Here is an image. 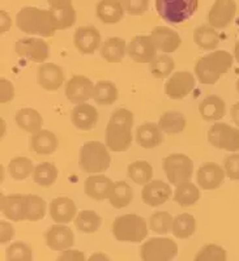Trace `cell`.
<instances>
[{
  "label": "cell",
  "instance_id": "cell-1",
  "mask_svg": "<svg viewBox=\"0 0 239 261\" xmlns=\"http://www.w3.org/2000/svg\"><path fill=\"white\" fill-rule=\"evenodd\" d=\"M132 127L133 114L128 109H116L110 116L105 135L109 150L115 153L128 150L132 144Z\"/></svg>",
  "mask_w": 239,
  "mask_h": 261
},
{
  "label": "cell",
  "instance_id": "cell-2",
  "mask_svg": "<svg viewBox=\"0 0 239 261\" xmlns=\"http://www.w3.org/2000/svg\"><path fill=\"white\" fill-rule=\"evenodd\" d=\"M16 25L21 32L44 38L53 37L58 30L55 17L50 9H42L37 7L21 8L16 15Z\"/></svg>",
  "mask_w": 239,
  "mask_h": 261
},
{
  "label": "cell",
  "instance_id": "cell-3",
  "mask_svg": "<svg viewBox=\"0 0 239 261\" xmlns=\"http://www.w3.org/2000/svg\"><path fill=\"white\" fill-rule=\"evenodd\" d=\"M233 65V55L226 50H217L196 60L195 74L204 85H213Z\"/></svg>",
  "mask_w": 239,
  "mask_h": 261
},
{
  "label": "cell",
  "instance_id": "cell-4",
  "mask_svg": "<svg viewBox=\"0 0 239 261\" xmlns=\"http://www.w3.org/2000/svg\"><path fill=\"white\" fill-rule=\"evenodd\" d=\"M111 157L106 144L100 141H88L80 149L79 165L84 172L101 174L110 167Z\"/></svg>",
  "mask_w": 239,
  "mask_h": 261
},
{
  "label": "cell",
  "instance_id": "cell-5",
  "mask_svg": "<svg viewBox=\"0 0 239 261\" xmlns=\"http://www.w3.org/2000/svg\"><path fill=\"white\" fill-rule=\"evenodd\" d=\"M112 235L118 242L140 243L148 237L147 221L137 214H124L112 222Z\"/></svg>",
  "mask_w": 239,
  "mask_h": 261
},
{
  "label": "cell",
  "instance_id": "cell-6",
  "mask_svg": "<svg viewBox=\"0 0 239 261\" xmlns=\"http://www.w3.org/2000/svg\"><path fill=\"white\" fill-rule=\"evenodd\" d=\"M199 0H156V9L159 17L173 25H179L195 15Z\"/></svg>",
  "mask_w": 239,
  "mask_h": 261
},
{
  "label": "cell",
  "instance_id": "cell-7",
  "mask_svg": "<svg viewBox=\"0 0 239 261\" xmlns=\"http://www.w3.org/2000/svg\"><path fill=\"white\" fill-rule=\"evenodd\" d=\"M162 167L169 181L173 186L187 183L194 174V162L186 154L173 153L163 158Z\"/></svg>",
  "mask_w": 239,
  "mask_h": 261
},
{
  "label": "cell",
  "instance_id": "cell-8",
  "mask_svg": "<svg viewBox=\"0 0 239 261\" xmlns=\"http://www.w3.org/2000/svg\"><path fill=\"white\" fill-rule=\"evenodd\" d=\"M178 255V244L170 238H149L140 248L142 261H169Z\"/></svg>",
  "mask_w": 239,
  "mask_h": 261
},
{
  "label": "cell",
  "instance_id": "cell-9",
  "mask_svg": "<svg viewBox=\"0 0 239 261\" xmlns=\"http://www.w3.org/2000/svg\"><path fill=\"white\" fill-rule=\"evenodd\" d=\"M208 141L212 146L226 151L239 150V128L227 123H216L208 130Z\"/></svg>",
  "mask_w": 239,
  "mask_h": 261
},
{
  "label": "cell",
  "instance_id": "cell-10",
  "mask_svg": "<svg viewBox=\"0 0 239 261\" xmlns=\"http://www.w3.org/2000/svg\"><path fill=\"white\" fill-rule=\"evenodd\" d=\"M15 51L18 57L34 63H43L50 57V47L43 39L28 37L16 42Z\"/></svg>",
  "mask_w": 239,
  "mask_h": 261
},
{
  "label": "cell",
  "instance_id": "cell-11",
  "mask_svg": "<svg viewBox=\"0 0 239 261\" xmlns=\"http://www.w3.org/2000/svg\"><path fill=\"white\" fill-rule=\"evenodd\" d=\"M196 80L191 72H175L165 84V94L170 99H183L195 89Z\"/></svg>",
  "mask_w": 239,
  "mask_h": 261
},
{
  "label": "cell",
  "instance_id": "cell-12",
  "mask_svg": "<svg viewBox=\"0 0 239 261\" xmlns=\"http://www.w3.org/2000/svg\"><path fill=\"white\" fill-rule=\"evenodd\" d=\"M65 97L69 102L75 105L84 103L93 98L94 93V84L86 76L77 74L67 81L65 84Z\"/></svg>",
  "mask_w": 239,
  "mask_h": 261
},
{
  "label": "cell",
  "instance_id": "cell-13",
  "mask_svg": "<svg viewBox=\"0 0 239 261\" xmlns=\"http://www.w3.org/2000/svg\"><path fill=\"white\" fill-rule=\"evenodd\" d=\"M235 15V0H214L208 13V22L214 29H225L233 22Z\"/></svg>",
  "mask_w": 239,
  "mask_h": 261
},
{
  "label": "cell",
  "instance_id": "cell-14",
  "mask_svg": "<svg viewBox=\"0 0 239 261\" xmlns=\"http://www.w3.org/2000/svg\"><path fill=\"white\" fill-rule=\"evenodd\" d=\"M225 170L219 163L205 162L199 167L196 172V180L199 187L204 191H213L224 183L225 180Z\"/></svg>",
  "mask_w": 239,
  "mask_h": 261
},
{
  "label": "cell",
  "instance_id": "cell-15",
  "mask_svg": "<svg viewBox=\"0 0 239 261\" xmlns=\"http://www.w3.org/2000/svg\"><path fill=\"white\" fill-rule=\"evenodd\" d=\"M128 57L136 63H151L157 57V47L151 36H136L127 47Z\"/></svg>",
  "mask_w": 239,
  "mask_h": 261
},
{
  "label": "cell",
  "instance_id": "cell-16",
  "mask_svg": "<svg viewBox=\"0 0 239 261\" xmlns=\"http://www.w3.org/2000/svg\"><path fill=\"white\" fill-rule=\"evenodd\" d=\"M44 241L53 251H65L74 246L75 235L68 226L59 223L49 227L47 231L44 232Z\"/></svg>",
  "mask_w": 239,
  "mask_h": 261
},
{
  "label": "cell",
  "instance_id": "cell-17",
  "mask_svg": "<svg viewBox=\"0 0 239 261\" xmlns=\"http://www.w3.org/2000/svg\"><path fill=\"white\" fill-rule=\"evenodd\" d=\"M115 183L106 175H98L93 174L89 178H86L84 183V191L85 195L95 201H104V200L110 199L112 191H114Z\"/></svg>",
  "mask_w": 239,
  "mask_h": 261
},
{
  "label": "cell",
  "instance_id": "cell-18",
  "mask_svg": "<svg viewBox=\"0 0 239 261\" xmlns=\"http://www.w3.org/2000/svg\"><path fill=\"white\" fill-rule=\"evenodd\" d=\"M74 45L81 54L90 55L98 50L101 45V34L97 28L80 27L74 34Z\"/></svg>",
  "mask_w": 239,
  "mask_h": 261
},
{
  "label": "cell",
  "instance_id": "cell-19",
  "mask_svg": "<svg viewBox=\"0 0 239 261\" xmlns=\"http://www.w3.org/2000/svg\"><path fill=\"white\" fill-rule=\"evenodd\" d=\"M50 11L56 21V29L64 30L74 27L76 22V11L72 0H47Z\"/></svg>",
  "mask_w": 239,
  "mask_h": 261
},
{
  "label": "cell",
  "instance_id": "cell-20",
  "mask_svg": "<svg viewBox=\"0 0 239 261\" xmlns=\"http://www.w3.org/2000/svg\"><path fill=\"white\" fill-rule=\"evenodd\" d=\"M37 81L42 89L47 92H55L64 83V73L59 65L54 63H44L39 65L37 72Z\"/></svg>",
  "mask_w": 239,
  "mask_h": 261
},
{
  "label": "cell",
  "instance_id": "cell-21",
  "mask_svg": "<svg viewBox=\"0 0 239 261\" xmlns=\"http://www.w3.org/2000/svg\"><path fill=\"white\" fill-rule=\"evenodd\" d=\"M172 197V188L163 180H151L141 191L142 202L149 206H159Z\"/></svg>",
  "mask_w": 239,
  "mask_h": 261
},
{
  "label": "cell",
  "instance_id": "cell-22",
  "mask_svg": "<svg viewBox=\"0 0 239 261\" xmlns=\"http://www.w3.org/2000/svg\"><path fill=\"white\" fill-rule=\"evenodd\" d=\"M151 38L153 39L157 50L165 54L174 53L182 45V39H180L179 34L168 27L153 28L151 33Z\"/></svg>",
  "mask_w": 239,
  "mask_h": 261
},
{
  "label": "cell",
  "instance_id": "cell-23",
  "mask_svg": "<svg viewBox=\"0 0 239 261\" xmlns=\"http://www.w3.org/2000/svg\"><path fill=\"white\" fill-rule=\"evenodd\" d=\"M71 120L77 129L90 130L97 125L98 111L94 106L88 103H80L72 109Z\"/></svg>",
  "mask_w": 239,
  "mask_h": 261
},
{
  "label": "cell",
  "instance_id": "cell-24",
  "mask_svg": "<svg viewBox=\"0 0 239 261\" xmlns=\"http://www.w3.org/2000/svg\"><path fill=\"white\" fill-rule=\"evenodd\" d=\"M2 213L13 222H21L25 220V195H2L0 201Z\"/></svg>",
  "mask_w": 239,
  "mask_h": 261
},
{
  "label": "cell",
  "instance_id": "cell-25",
  "mask_svg": "<svg viewBox=\"0 0 239 261\" xmlns=\"http://www.w3.org/2000/svg\"><path fill=\"white\" fill-rule=\"evenodd\" d=\"M162 141V129L156 123L145 122L136 130V143L144 149L157 148Z\"/></svg>",
  "mask_w": 239,
  "mask_h": 261
},
{
  "label": "cell",
  "instance_id": "cell-26",
  "mask_svg": "<svg viewBox=\"0 0 239 261\" xmlns=\"http://www.w3.org/2000/svg\"><path fill=\"white\" fill-rule=\"evenodd\" d=\"M76 212V204L68 197H56L50 202V216L58 223H69L74 221Z\"/></svg>",
  "mask_w": 239,
  "mask_h": 261
},
{
  "label": "cell",
  "instance_id": "cell-27",
  "mask_svg": "<svg viewBox=\"0 0 239 261\" xmlns=\"http://www.w3.org/2000/svg\"><path fill=\"white\" fill-rule=\"evenodd\" d=\"M199 113L207 122H217L226 114V103L219 95H208L199 105Z\"/></svg>",
  "mask_w": 239,
  "mask_h": 261
},
{
  "label": "cell",
  "instance_id": "cell-28",
  "mask_svg": "<svg viewBox=\"0 0 239 261\" xmlns=\"http://www.w3.org/2000/svg\"><path fill=\"white\" fill-rule=\"evenodd\" d=\"M58 149V137L47 129H41L30 137V150L39 155L53 154Z\"/></svg>",
  "mask_w": 239,
  "mask_h": 261
},
{
  "label": "cell",
  "instance_id": "cell-29",
  "mask_svg": "<svg viewBox=\"0 0 239 261\" xmlns=\"http://www.w3.org/2000/svg\"><path fill=\"white\" fill-rule=\"evenodd\" d=\"M124 8L121 0H100L97 4V17L104 24L112 25L122 20Z\"/></svg>",
  "mask_w": 239,
  "mask_h": 261
},
{
  "label": "cell",
  "instance_id": "cell-30",
  "mask_svg": "<svg viewBox=\"0 0 239 261\" xmlns=\"http://www.w3.org/2000/svg\"><path fill=\"white\" fill-rule=\"evenodd\" d=\"M15 119L21 129L32 135L41 130L42 125H43V119H42L41 114L37 110H34V109H30V107L18 110L16 113Z\"/></svg>",
  "mask_w": 239,
  "mask_h": 261
},
{
  "label": "cell",
  "instance_id": "cell-31",
  "mask_svg": "<svg viewBox=\"0 0 239 261\" xmlns=\"http://www.w3.org/2000/svg\"><path fill=\"white\" fill-rule=\"evenodd\" d=\"M127 53V43L123 38L110 37L101 47V55L107 63H119Z\"/></svg>",
  "mask_w": 239,
  "mask_h": 261
},
{
  "label": "cell",
  "instance_id": "cell-32",
  "mask_svg": "<svg viewBox=\"0 0 239 261\" xmlns=\"http://www.w3.org/2000/svg\"><path fill=\"white\" fill-rule=\"evenodd\" d=\"M194 42L201 50L212 51L220 45V34L210 25H200L194 32Z\"/></svg>",
  "mask_w": 239,
  "mask_h": 261
},
{
  "label": "cell",
  "instance_id": "cell-33",
  "mask_svg": "<svg viewBox=\"0 0 239 261\" xmlns=\"http://www.w3.org/2000/svg\"><path fill=\"white\" fill-rule=\"evenodd\" d=\"M119 97L118 88L111 81H98L94 85V93H93V99L97 105L101 106H109V105L115 103Z\"/></svg>",
  "mask_w": 239,
  "mask_h": 261
},
{
  "label": "cell",
  "instance_id": "cell-34",
  "mask_svg": "<svg viewBox=\"0 0 239 261\" xmlns=\"http://www.w3.org/2000/svg\"><path fill=\"white\" fill-rule=\"evenodd\" d=\"M102 225V218L94 211L80 212L75 220V226L83 234H94Z\"/></svg>",
  "mask_w": 239,
  "mask_h": 261
},
{
  "label": "cell",
  "instance_id": "cell-35",
  "mask_svg": "<svg viewBox=\"0 0 239 261\" xmlns=\"http://www.w3.org/2000/svg\"><path fill=\"white\" fill-rule=\"evenodd\" d=\"M196 230L195 217L189 213H182L174 217L172 226V232L178 239H187L192 237Z\"/></svg>",
  "mask_w": 239,
  "mask_h": 261
},
{
  "label": "cell",
  "instance_id": "cell-36",
  "mask_svg": "<svg viewBox=\"0 0 239 261\" xmlns=\"http://www.w3.org/2000/svg\"><path fill=\"white\" fill-rule=\"evenodd\" d=\"M56 179H58V167L53 162L39 163L33 172V181L41 187H51Z\"/></svg>",
  "mask_w": 239,
  "mask_h": 261
},
{
  "label": "cell",
  "instance_id": "cell-37",
  "mask_svg": "<svg viewBox=\"0 0 239 261\" xmlns=\"http://www.w3.org/2000/svg\"><path fill=\"white\" fill-rule=\"evenodd\" d=\"M186 119L178 111H165L159 118L158 125L166 134H180L186 128Z\"/></svg>",
  "mask_w": 239,
  "mask_h": 261
},
{
  "label": "cell",
  "instance_id": "cell-38",
  "mask_svg": "<svg viewBox=\"0 0 239 261\" xmlns=\"http://www.w3.org/2000/svg\"><path fill=\"white\" fill-rule=\"evenodd\" d=\"M127 174L133 183L145 186L153 178V167L147 161H135V162L130 163Z\"/></svg>",
  "mask_w": 239,
  "mask_h": 261
},
{
  "label": "cell",
  "instance_id": "cell-39",
  "mask_svg": "<svg viewBox=\"0 0 239 261\" xmlns=\"http://www.w3.org/2000/svg\"><path fill=\"white\" fill-rule=\"evenodd\" d=\"M46 214V201L33 193L25 195V221L36 222Z\"/></svg>",
  "mask_w": 239,
  "mask_h": 261
},
{
  "label": "cell",
  "instance_id": "cell-40",
  "mask_svg": "<svg viewBox=\"0 0 239 261\" xmlns=\"http://www.w3.org/2000/svg\"><path fill=\"white\" fill-rule=\"evenodd\" d=\"M133 199V190L127 181H116L114 186L111 196H110V204L116 209H123L131 204Z\"/></svg>",
  "mask_w": 239,
  "mask_h": 261
},
{
  "label": "cell",
  "instance_id": "cell-41",
  "mask_svg": "<svg viewBox=\"0 0 239 261\" xmlns=\"http://www.w3.org/2000/svg\"><path fill=\"white\" fill-rule=\"evenodd\" d=\"M199 199H200V190L195 184L187 181V183L177 186V190L174 192V201L180 206L186 208V206L195 205Z\"/></svg>",
  "mask_w": 239,
  "mask_h": 261
},
{
  "label": "cell",
  "instance_id": "cell-42",
  "mask_svg": "<svg viewBox=\"0 0 239 261\" xmlns=\"http://www.w3.org/2000/svg\"><path fill=\"white\" fill-rule=\"evenodd\" d=\"M34 165H33L32 161L29 158L25 157H16L13 160H11L8 165V172L9 175L12 176L13 180H25L27 178H29L34 172Z\"/></svg>",
  "mask_w": 239,
  "mask_h": 261
},
{
  "label": "cell",
  "instance_id": "cell-43",
  "mask_svg": "<svg viewBox=\"0 0 239 261\" xmlns=\"http://www.w3.org/2000/svg\"><path fill=\"white\" fill-rule=\"evenodd\" d=\"M149 68H151V73L153 74L156 79H166L170 76L175 68V63L169 54H162L158 57L154 58L151 63H149Z\"/></svg>",
  "mask_w": 239,
  "mask_h": 261
},
{
  "label": "cell",
  "instance_id": "cell-44",
  "mask_svg": "<svg viewBox=\"0 0 239 261\" xmlns=\"http://www.w3.org/2000/svg\"><path fill=\"white\" fill-rule=\"evenodd\" d=\"M173 220L174 218L168 212H156V213H153L151 216L149 228H151L154 234L165 235L172 230Z\"/></svg>",
  "mask_w": 239,
  "mask_h": 261
},
{
  "label": "cell",
  "instance_id": "cell-45",
  "mask_svg": "<svg viewBox=\"0 0 239 261\" xmlns=\"http://www.w3.org/2000/svg\"><path fill=\"white\" fill-rule=\"evenodd\" d=\"M226 249L217 244H207L196 253L195 261H226Z\"/></svg>",
  "mask_w": 239,
  "mask_h": 261
},
{
  "label": "cell",
  "instance_id": "cell-46",
  "mask_svg": "<svg viewBox=\"0 0 239 261\" xmlns=\"http://www.w3.org/2000/svg\"><path fill=\"white\" fill-rule=\"evenodd\" d=\"M6 258L8 261H32V248L22 242H16L6 249Z\"/></svg>",
  "mask_w": 239,
  "mask_h": 261
},
{
  "label": "cell",
  "instance_id": "cell-47",
  "mask_svg": "<svg viewBox=\"0 0 239 261\" xmlns=\"http://www.w3.org/2000/svg\"><path fill=\"white\" fill-rule=\"evenodd\" d=\"M124 11L128 15L141 16L149 8V0H122Z\"/></svg>",
  "mask_w": 239,
  "mask_h": 261
},
{
  "label": "cell",
  "instance_id": "cell-48",
  "mask_svg": "<svg viewBox=\"0 0 239 261\" xmlns=\"http://www.w3.org/2000/svg\"><path fill=\"white\" fill-rule=\"evenodd\" d=\"M224 170L230 180H239V154L233 153L224 161Z\"/></svg>",
  "mask_w": 239,
  "mask_h": 261
},
{
  "label": "cell",
  "instance_id": "cell-49",
  "mask_svg": "<svg viewBox=\"0 0 239 261\" xmlns=\"http://www.w3.org/2000/svg\"><path fill=\"white\" fill-rule=\"evenodd\" d=\"M15 98V88L13 84L7 79H0V102L2 105L7 103V102L12 101Z\"/></svg>",
  "mask_w": 239,
  "mask_h": 261
},
{
  "label": "cell",
  "instance_id": "cell-50",
  "mask_svg": "<svg viewBox=\"0 0 239 261\" xmlns=\"http://www.w3.org/2000/svg\"><path fill=\"white\" fill-rule=\"evenodd\" d=\"M16 231L13 226L9 222H3L0 223V243L6 244L8 242L12 241V238L15 237Z\"/></svg>",
  "mask_w": 239,
  "mask_h": 261
},
{
  "label": "cell",
  "instance_id": "cell-51",
  "mask_svg": "<svg viewBox=\"0 0 239 261\" xmlns=\"http://www.w3.org/2000/svg\"><path fill=\"white\" fill-rule=\"evenodd\" d=\"M85 255L81 251L77 249H68V251H63L62 255L58 257L59 261H84L85 260Z\"/></svg>",
  "mask_w": 239,
  "mask_h": 261
},
{
  "label": "cell",
  "instance_id": "cell-52",
  "mask_svg": "<svg viewBox=\"0 0 239 261\" xmlns=\"http://www.w3.org/2000/svg\"><path fill=\"white\" fill-rule=\"evenodd\" d=\"M0 20H2V27H0V32L2 34H4L6 32H8V29L12 25V21L11 17L8 16V13L6 11H0Z\"/></svg>",
  "mask_w": 239,
  "mask_h": 261
},
{
  "label": "cell",
  "instance_id": "cell-53",
  "mask_svg": "<svg viewBox=\"0 0 239 261\" xmlns=\"http://www.w3.org/2000/svg\"><path fill=\"white\" fill-rule=\"evenodd\" d=\"M230 114H231V120L235 123V125H238L239 127V102H236L235 105H233Z\"/></svg>",
  "mask_w": 239,
  "mask_h": 261
},
{
  "label": "cell",
  "instance_id": "cell-54",
  "mask_svg": "<svg viewBox=\"0 0 239 261\" xmlns=\"http://www.w3.org/2000/svg\"><path fill=\"white\" fill-rule=\"evenodd\" d=\"M89 260H90V261H93V260H105V261H107V260H109V256L101 255V253H94V255H92L90 257H89Z\"/></svg>",
  "mask_w": 239,
  "mask_h": 261
},
{
  "label": "cell",
  "instance_id": "cell-55",
  "mask_svg": "<svg viewBox=\"0 0 239 261\" xmlns=\"http://www.w3.org/2000/svg\"><path fill=\"white\" fill-rule=\"evenodd\" d=\"M234 58H235L236 63H239V41L235 43V47H234Z\"/></svg>",
  "mask_w": 239,
  "mask_h": 261
},
{
  "label": "cell",
  "instance_id": "cell-56",
  "mask_svg": "<svg viewBox=\"0 0 239 261\" xmlns=\"http://www.w3.org/2000/svg\"><path fill=\"white\" fill-rule=\"evenodd\" d=\"M4 125H6V122H4L3 119H2V137L4 136V128H6Z\"/></svg>",
  "mask_w": 239,
  "mask_h": 261
},
{
  "label": "cell",
  "instance_id": "cell-57",
  "mask_svg": "<svg viewBox=\"0 0 239 261\" xmlns=\"http://www.w3.org/2000/svg\"><path fill=\"white\" fill-rule=\"evenodd\" d=\"M4 180V171H3V167H2V181Z\"/></svg>",
  "mask_w": 239,
  "mask_h": 261
},
{
  "label": "cell",
  "instance_id": "cell-58",
  "mask_svg": "<svg viewBox=\"0 0 239 261\" xmlns=\"http://www.w3.org/2000/svg\"><path fill=\"white\" fill-rule=\"evenodd\" d=\"M236 90H238V93H239V79L236 80Z\"/></svg>",
  "mask_w": 239,
  "mask_h": 261
}]
</instances>
